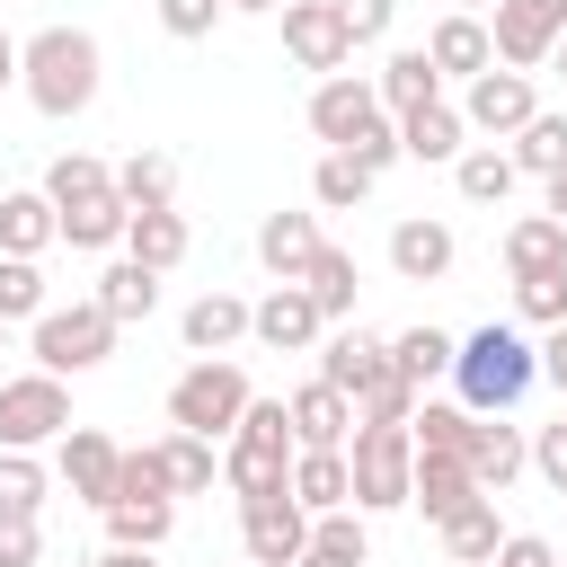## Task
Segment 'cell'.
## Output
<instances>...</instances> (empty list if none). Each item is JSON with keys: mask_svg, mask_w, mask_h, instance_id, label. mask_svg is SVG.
<instances>
[{"mask_svg": "<svg viewBox=\"0 0 567 567\" xmlns=\"http://www.w3.org/2000/svg\"><path fill=\"white\" fill-rule=\"evenodd\" d=\"M540 213H549V221H567V168L549 177V204H540Z\"/></svg>", "mask_w": 567, "mask_h": 567, "instance_id": "obj_53", "label": "cell"}, {"mask_svg": "<svg viewBox=\"0 0 567 567\" xmlns=\"http://www.w3.org/2000/svg\"><path fill=\"white\" fill-rule=\"evenodd\" d=\"M558 35H567V0H496L487 9V44L505 71H540Z\"/></svg>", "mask_w": 567, "mask_h": 567, "instance_id": "obj_9", "label": "cell"}, {"mask_svg": "<svg viewBox=\"0 0 567 567\" xmlns=\"http://www.w3.org/2000/svg\"><path fill=\"white\" fill-rule=\"evenodd\" d=\"M408 470H416V434H408V425H372V416H354V434H346L354 514H399V505H408Z\"/></svg>", "mask_w": 567, "mask_h": 567, "instance_id": "obj_6", "label": "cell"}, {"mask_svg": "<svg viewBox=\"0 0 567 567\" xmlns=\"http://www.w3.org/2000/svg\"><path fill=\"white\" fill-rule=\"evenodd\" d=\"M44 195H53V221H62L71 248H115L124 221H133L124 195H115V168L89 159V151H62V159L44 168Z\"/></svg>", "mask_w": 567, "mask_h": 567, "instance_id": "obj_2", "label": "cell"}, {"mask_svg": "<svg viewBox=\"0 0 567 567\" xmlns=\"http://www.w3.org/2000/svg\"><path fill=\"white\" fill-rule=\"evenodd\" d=\"M558 416H567V408H558Z\"/></svg>", "mask_w": 567, "mask_h": 567, "instance_id": "obj_60", "label": "cell"}, {"mask_svg": "<svg viewBox=\"0 0 567 567\" xmlns=\"http://www.w3.org/2000/svg\"><path fill=\"white\" fill-rule=\"evenodd\" d=\"M337 18H346V35H354V44H381V35H390V18H399V0H337Z\"/></svg>", "mask_w": 567, "mask_h": 567, "instance_id": "obj_47", "label": "cell"}, {"mask_svg": "<svg viewBox=\"0 0 567 567\" xmlns=\"http://www.w3.org/2000/svg\"><path fill=\"white\" fill-rule=\"evenodd\" d=\"M514 310L532 328H558L567 319V266H540V275H514Z\"/></svg>", "mask_w": 567, "mask_h": 567, "instance_id": "obj_40", "label": "cell"}, {"mask_svg": "<svg viewBox=\"0 0 567 567\" xmlns=\"http://www.w3.org/2000/svg\"><path fill=\"white\" fill-rule=\"evenodd\" d=\"M177 328H186V354H230L248 337V301L239 292H195Z\"/></svg>", "mask_w": 567, "mask_h": 567, "instance_id": "obj_25", "label": "cell"}, {"mask_svg": "<svg viewBox=\"0 0 567 567\" xmlns=\"http://www.w3.org/2000/svg\"><path fill=\"white\" fill-rule=\"evenodd\" d=\"M408 434H416V452H461V434H470V408H434V399H416Z\"/></svg>", "mask_w": 567, "mask_h": 567, "instance_id": "obj_42", "label": "cell"}, {"mask_svg": "<svg viewBox=\"0 0 567 567\" xmlns=\"http://www.w3.org/2000/svg\"><path fill=\"white\" fill-rule=\"evenodd\" d=\"M62 425H71V390H62V372H18V381H0V452H35V443H62Z\"/></svg>", "mask_w": 567, "mask_h": 567, "instance_id": "obj_8", "label": "cell"}, {"mask_svg": "<svg viewBox=\"0 0 567 567\" xmlns=\"http://www.w3.org/2000/svg\"><path fill=\"white\" fill-rule=\"evenodd\" d=\"M275 18H284V53H292L301 71H319V80H328V71H346V62H354V35H346L337 0H284Z\"/></svg>", "mask_w": 567, "mask_h": 567, "instance_id": "obj_11", "label": "cell"}, {"mask_svg": "<svg viewBox=\"0 0 567 567\" xmlns=\"http://www.w3.org/2000/svg\"><path fill=\"white\" fill-rule=\"evenodd\" d=\"M399 363H390V337H372V328H337L328 346H319V381L328 390H346V399H363V390H381Z\"/></svg>", "mask_w": 567, "mask_h": 567, "instance_id": "obj_15", "label": "cell"}, {"mask_svg": "<svg viewBox=\"0 0 567 567\" xmlns=\"http://www.w3.org/2000/svg\"><path fill=\"white\" fill-rule=\"evenodd\" d=\"M44 310V275L35 257H0V319H35Z\"/></svg>", "mask_w": 567, "mask_h": 567, "instance_id": "obj_43", "label": "cell"}, {"mask_svg": "<svg viewBox=\"0 0 567 567\" xmlns=\"http://www.w3.org/2000/svg\"><path fill=\"white\" fill-rule=\"evenodd\" d=\"M514 168H523V177H558V168H567V115L540 106V115L514 133Z\"/></svg>", "mask_w": 567, "mask_h": 567, "instance_id": "obj_39", "label": "cell"}, {"mask_svg": "<svg viewBox=\"0 0 567 567\" xmlns=\"http://www.w3.org/2000/svg\"><path fill=\"white\" fill-rule=\"evenodd\" d=\"M452 381H461V408H470V416H505V408L540 381V363H532L523 328H478V337L452 346Z\"/></svg>", "mask_w": 567, "mask_h": 567, "instance_id": "obj_3", "label": "cell"}, {"mask_svg": "<svg viewBox=\"0 0 567 567\" xmlns=\"http://www.w3.org/2000/svg\"><path fill=\"white\" fill-rule=\"evenodd\" d=\"M0 337H9V319H0Z\"/></svg>", "mask_w": 567, "mask_h": 567, "instance_id": "obj_59", "label": "cell"}, {"mask_svg": "<svg viewBox=\"0 0 567 567\" xmlns=\"http://www.w3.org/2000/svg\"><path fill=\"white\" fill-rule=\"evenodd\" d=\"M239 540H248V567H292L310 549V514L292 505V487L284 496H248L239 505Z\"/></svg>", "mask_w": 567, "mask_h": 567, "instance_id": "obj_13", "label": "cell"}, {"mask_svg": "<svg viewBox=\"0 0 567 567\" xmlns=\"http://www.w3.org/2000/svg\"><path fill=\"white\" fill-rule=\"evenodd\" d=\"M221 9H284V0H221Z\"/></svg>", "mask_w": 567, "mask_h": 567, "instance_id": "obj_57", "label": "cell"}, {"mask_svg": "<svg viewBox=\"0 0 567 567\" xmlns=\"http://www.w3.org/2000/svg\"><path fill=\"white\" fill-rule=\"evenodd\" d=\"M425 62H434L443 80H478V71L496 62V44H487V18H478V9H452V18H434V35H425Z\"/></svg>", "mask_w": 567, "mask_h": 567, "instance_id": "obj_22", "label": "cell"}, {"mask_svg": "<svg viewBox=\"0 0 567 567\" xmlns=\"http://www.w3.org/2000/svg\"><path fill=\"white\" fill-rule=\"evenodd\" d=\"M372 195V168L354 159V151H319V168H310V204L319 213H354Z\"/></svg>", "mask_w": 567, "mask_h": 567, "instance_id": "obj_36", "label": "cell"}, {"mask_svg": "<svg viewBox=\"0 0 567 567\" xmlns=\"http://www.w3.org/2000/svg\"><path fill=\"white\" fill-rule=\"evenodd\" d=\"M115 354V319L97 301H44L35 310V363L44 372H97Z\"/></svg>", "mask_w": 567, "mask_h": 567, "instance_id": "obj_7", "label": "cell"}, {"mask_svg": "<svg viewBox=\"0 0 567 567\" xmlns=\"http://www.w3.org/2000/svg\"><path fill=\"white\" fill-rule=\"evenodd\" d=\"M434 532H443V558H452V567H487V558H496V540H505V523H496V505H487V496H478V505H461V514H452V523H434Z\"/></svg>", "mask_w": 567, "mask_h": 567, "instance_id": "obj_33", "label": "cell"}, {"mask_svg": "<svg viewBox=\"0 0 567 567\" xmlns=\"http://www.w3.org/2000/svg\"><path fill=\"white\" fill-rule=\"evenodd\" d=\"M540 115V89H532V71H505V62H487L478 80H461V124L470 133H523Z\"/></svg>", "mask_w": 567, "mask_h": 567, "instance_id": "obj_10", "label": "cell"}, {"mask_svg": "<svg viewBox=\"0 0 567 567\" xmlns=\"http://www.w3.org/2000/svg\"><path fill=\"white\" fill-rule=\"evenodd\" d=\"M487 567H558V549H549V540H540V532H505V540H496V558H487Z\"/></svg>", "mask_w": 567, "mask_h": 567, "instance_id": "obj_49", "label": "cell"}, {"mask_svg": "<svg viewBox=\"0 0 567 567\" xmlns=\"http://www.w3.org/2000/svg\"><path fill=\"white\" fill-rule=\"evenodd\" d=\"M354 159H363V168H372V177H381V168H390V159H399V124H390V115H381V124H372V133H363V142H354Z\"/></svg>", "mask_w": 567, "mask_h": 567, "instance_id": "obj_51", "label": "cell"}, {"mask_svg": "<svg viewBox=\"0 0 567 567\" xmlns=\"http://www.w3.org/2000/svg\"><path fill=\"white\" fill-rule=\"evenodd\" d=\"M292 567H363V558H328V549H301Z\"/></svg>", "mask_w": 567, "mask_h": 567, "instance_id": "obj_55", "label": "cell"}, {"mask_svg": "<svg viewBox=\"0 0 567 567\" xmlns=\"http://www.w3.org/2000/svg\"><path fill=\"white\" fill-rule=\"evenodd\" d=\"M115 496H168V478H159V452H151V443L115 461ZM115 496H106V505H115Z\"/></svg>", "mask_w": 567, "mask_h": 567, "instance_id": "obj_44", "label": "cell"}, {"mask_svg": "<svg viewBox=\"0 0 567 567\" xmlns=\"http://www.w3.org/2000/svg\"><path fill=\"white\" fill-rule=\"evenodd\" d=\"M97 567H159V558H151V549H106Z\"/></svg>", "mask_w": 567, "mask_h": 567, "instance_id": "obj_54", "label": "cell"}, {"mask_svg": "<svg viewBox=\"0 0 567 567\" xmlns=\"http://www.w3.org/2000/svg\"><path fill=\"white\" fill-rule=\"evenodd\" d=\"M44 505V461L35 452H0V514H35Z\"/></svg>", "mask_w": 567, "mask_h": 567, "instance_id": "obj_41", "label": "cell"}, {"mask_svg": "<svg viewBox=\"0 0 567 567\" xmlns=\"http://www.w3.org/2000/svg\"><path fill=\"white\" fill-rule=\"evenodd\" d=\"M284 478H292V416L284 399H248L221 452V487L248 505V496H284Z\"/></svg>", "mask_w": 567, "mask_h": 567, "instance_id": "obj_4", "label": "cell"}, {"mask_svg": "<svg viewBox=\"0 0 567 567\" xmlns=\"http://www.w3.org/2000/svg\"><path fill=\"white\" fill-rule=\"evenodd\" d=\"M53 239H62V221H53V195L44 186L0 195V257H44Z\"/></svg>", "mask_w": 567, "mask_h": 567, "instance_id": "obj_26", "label": "cell"}, {"mask_svg": "<svg viewBox=\"0 0 567 567\" xmlns=\"http://www.w3.org/2000/svg\"><path fill=\"white\" fill-rule=\"evenodd\" d=\"M372 97H381V115H408V106L443 97V71L425 62V44H408V53H390V62L372 71Z\"/></svg>", "mask_w": 567, "mask_h": 567, "instance_id": "obj_27", "label": "cell"}, {"mask_svg": "<svg viewBox=\"0 0 567 567\" xmlns=\"http://www.w3.org/2000/svg\"><path fill=\"white\" fill-rule=\"evenodd\" d=\"M532 470H540V478H549V487H558V496H567V416H558V425H540V434H532Z\"/></svg>", "mask_w": 567, "mask_h": 567, "instance_id": "obj_48", "label": "cell"}, {"mask_svg": "<svg viewBox=\"0 0 567 567\" xmlns=\"http://www.w3.org/2000/svg\"><path fill=\"white\" fill-rule=\"evenodd\" d=\"M461 9H496V0H461Z\"/></svg>", "mask_w": 567, "mask_h": 567, "instance_id": "obj_58", "label": "cell"}, {"mask_svg": "<svg viewBox=\"0 0 567 567\" xmlns=\"http://www.w3.org/2000/svg\"><path fill=\"white\" fill-rule=\"evenodd\" d=\"M292 505L301 514H337V505H354V478H346V452H292Z\"/></svg>", "mask_w": 567, "mask_h": 567, "instance_id": "obj_29", "label": "cell"}, {"mask_svg": "<svg viewBox=\"0 0 567 567\" xmlns=\"http://www.w3.org/2000/svg\"><path fill=\"white\" fill-rule=\"evenodd\" d=\"M372 124H381V97H372V80H354V71H328V80L310 89V133H319L328 151H354Z\"/></svg>", "mask_w": 567, "mask_h": 567, "instance_id": "obj_12", "label": "cell"}, {"mask_svg": "<svg viewBox=\"0 0 567 567\" xmlns=\"http://www.w3.org/2000/svg\"><path fill=\"white\" fill-rule=\"evenodd\" d=\"M151 452H159V478H168V496H204V487L221 478V452H213L204 434H186V425H168Z\"/></svg>", "mask_w": 567, "mask_h": 567, "instance_id": "obj_28", "label": "cell"}, {"mask_svg": "<svg viewBox=\"0 0 567 567\" xmlns=\"http://www.w3.org/2000/svg\"><path fill=\"white\" fill-rule=\"evenodd\" d=\"M248 399H257V390H248V372H239L230 354H195V363L168 381V425H186V434H204V443H230V425H239Z\"/></svg>", "mask_w": 567, "mask_h": 567, "instance_id": "obj_5", "label": "cell"}, {"mask_svg": "<svg viewBox=\"0 0 567 567\" xmlns=\"http://www.w3.org/2000/svg\"><path fill=\"white\" fill-rule=\"evenodd\" d=\"M452 257H461V239H452V221H434V213H408V221L390 230V266H399V284H443Z\"/></svg>", "mask_w": 567, "mask_h": 567, "instance_id": "obj_20", "label": "cell"}, {"mask_svg": "<svg viewBox=\"0 0 567 567\" xmlns=\"http://www.w3.org/2000/svg\"><path fill=\"white\" fill-rule=\"evenodd\" d=\"M354 284H363V275H354V257H346V248H319V257H310V275H301V292L319 301V319H354Z\"/></svg>", "mask_w": 567, "mask_h": 567, "instance_id": "obj_37", "label": "cell"}, {"mask_svg": "<svg viewBox=\"0 0 567 567\" xmlns=\"http://www.w3.org/2000/svg\"><path fill=\"white\" fill-rule=\"evenodd\" d=\"M97 35L89 27H35L27 44H18V89H27V106L35 115H53V124H71L89 97H97Z\"/></svg>", "mask_w": 567, "mask_h": 567, "instance_id": "obj_1", "label": "cell"}, {"mask_svg": "<svg viewBox=\"0 0 567 567\" xmlns=\"http://www.w3.org/2000/svg\"><path fill=\"white\" fill-rule=\"evenodd\" d=\"M461 461H470V478H478L487 496H505V487L532 470V443H523V425H505V416H470Z\"/></svg>", "mask_w": 567, "mask_h": 567, "instance_id": "obj_16", "label": "cell"}, {"mask_svg": "<svg viewBox=\"0 0 567 567\" xmlns=\"http://www.w3.org/2000/svg\"><path fill=\"white\" fill-rule=\"evenodd\" d=\"M319 248H328V239H319V213H266V221H257V266H266L275 284H301Z\"/></svg>", "mask_w": 567, "mask_h": 567, "instance_id": "obj_21", "label": "cell"}, {"mask_svg": "<svg viewBox=\"0 0 567 567\" xmlns=\"http://www.w3.org/2000/svg\"><path fill=\"white\" fill-rule=\"evenodd\" d=\"M106 532H115V549H159L177 532V496H115Z\"/></svg>", "mask_w": 567, "mask_h": 567, "instance_id": "obj_31", "label": "cell"}, {"mask_svg": "<svg viewBox=\"0 0 567 567\" xmlns=\"http://www.w3.org/2000/svg\"><path fill=\"white\" fill-rule=\"evenodd\" d=\"M115 461H124L115 434H97V425H62V487H71L80 505L106 514V496H115Z\"/></svg>", "mask_w": 567, "mask_h": 567, "instance_id": "obj_18", "label": "cell"}, {"mask_svg": "<svg viewBox=\"0 0 567 567\" xmlns=\"http://www.w3.org/2000/svg\"><path fill=\"white\" fill-rule=\"evenodd\" d=\"M284 416H292V452H346V434H354V399L328 381H301L284 399Z\"/></svg>", "mask_w": 567, "mask_h": 567, "instance_id": "obj_17", "label": "cell"}, {"mask_svg": "<svg viewBox=\"0 0 567 567\" xmlns=\"http://www.w3.org/2000/svg\"><path fill=\"white\" fill-rule=\"evenodd\" d=\"M452 346H461V337H443V328H399V337H390V363L425 390V381H443V372H452Z\"/></svg>", "mask_w": 567, "mask_h": 567, "instance_id": "obj_38", "label": "cell"}, {"mask_svg": "<svg viewBox=\"0 0 567 567\" xmlns=\"http://www.w3.org/2000/svg\"><path fill=\"white\" fill-rule=\"evenodd\" d=\"M532 363H540V381H549V390L567 399V319H558V328H549V337L532 346Z\"/></svg>", "mask_w": 567, "mask_h": 567, "instance_id": "obj_50", "label": "cell"}, {"mask_svg": "<svg viewBox=\"0 0 567 567\" xmlns=\"http://www.w3.org/2000/svg\"><path fill=\"white\" fill-rule=\"evenodd\" d=\"M487 487L470 478V461L461 452H416V470H408V505L425 514V523H452L461 505H478Z\"/></svg>", "mask_w": 567, "mask_h": 567, "instance_id": "obj_19", "label": "cell"}, {"mask_svg": "<svg viewBox=\"0 0 567 567\" xmlns=\"http://www.w3.org/2000/svg\"><path fill=\"white\" fill-rule=\"evenodd\" d=\"M35 558H44L35 514H0V567H35Z\"/></svg>", "mask_w": 567, "mask_h": 567, "instance_id": "obj_46", "label": "cell"}, {"mask_svg": "<svg viewBox=\"0 0 567 567\" xmlns=\"http://www.w3.org/2000/svg\"><path fill=\"white\" fill-rule=\"evenodd\" d=\"M115 195H124V213H159V204H177V159H168V151H133V159L115 168Z\"/></svg>", "mask_w": 567, "mask_h": 567, "instance_id": "obj_32", "label": "cell"}, {"mask_svg": "<svg viewBox=\"0 0 567 567\" xmlns=\"http://www.w3.org/2000/svg\"><path fill=\"white\" fill-rule=\"evenodd\" d=\"M0 89H18V35L0 27Z\"/></svg>", "mask_w": 567, "mask_h": 567, "instance_id": "obj_52", "label": "cell"}, {"mask_svg": "<svg viewBox=\"0 0 567 567\" xmlns=\"http://www.w3.org/2000/svg\"><path fill=\"white\" fill-rule=\"evenodd\" d=\"M319 328H328V319H319V301H310L301 284H275L266 301H248V337H257V346H275V354H310V346H319Z\"/></svg>", "mask_w": 567, "mask_h": 567, "instance_id": "obj_14", "label": "cell"}, {"mask_svg": "<svg viewBox=\"0 0 567 567\" xmlns=\"http://www.w3.org/2000/svg\"><path fill=\"white\" fill-rule=\"evenodd\" d=\"M89 301H97L115 328H133V319H151V310H159V275H151V266H133V257H115V266L97 275V292H89Z\"/></svg>", "mask_w": 567, "mask_h": 567, "instance_id": "obj_30", "label": "cell"}, {"mask_svg": "<svg viewBox=\"0 0 567 567\" xmlns=\"http://www.w3.org/2000/svg\"><path fill=\"white\" fill-rule=\"evenodd\" d=\"M159 9V27L177 35V44H195V35H213V18H221V0H151Z\"/></svg>", "mask_w": 567, "mask_h": 567, "instance_id": "obj_45", "label": "cell"}, {"mask_svg": "<svg viewBox=\"0 0 567 567\" xmlns=\"http://www.w3.org/2000/svg\"><path fill=\"white\" fill-rule=\"evenodd\" d=\"M186 248H195V230H186V213H177V204H159V213H133V221H124V257H133V266H151V275H168Z\"/></svg>", "mask_w": 567, "mask_h": 567, "instance_id": "obj_24", "label": "cell"}, {"mask_svg": "<svg viewBox=\"0 0 567 567\" xmlns=\"http://www.w3.org/2000/svg\"><path fill=\"white\" fill-rule=\"evenodd\" d=\"M540 266H567V221L523 213V221L505 230V275H540Z\"/></svg>", "mask_w": 567, "mask_h": 567, "instance_id": "obj_34", "label": "cell"}, {"mask_svg": "<svg viewBox=\"0 0 567 567\" xmlns=\"http://www.w3.org/2000/svg\"><path fill=\"white\" fill-rule=\"evenodd\" d=\"M549 62H558V80H567V35H558V44H549Z\"/></svg>", "mask_w": 567, "mask_h": 567, "instance_id": "obj_56", "label": "cell"}, {"mask_svg": "<svg viewBox=\"0 0 567 567\" xmlns=\"http://www.w3.org/2000/svg\"><path fill=\"white\" fill-rule=\"evenodd\" d=\"M390 124H399V159H461V151H470L461 106H443V97H425V106H408V115H390Z\"/></svg>", "mask_w": 567, "mask_h": 567, "instance_id": "obj_23", "label": "cell"}, {"mask_svg": "<svg viewBox=\"0 0 567 567\" xmlns=\"http://www.w3.org/2000/svg\"><path fill=\"white\" fill-rule=\"evenodd\" d=\"M514 177H523V168H514V151H496V142H478V151H461V159H452V186H461L470 204H505V195H514Z\"/></svg>", "mask_w": 567, "mask_h": 567, "instance_id": "obj_35", "label": "cell"}]
</instances>
